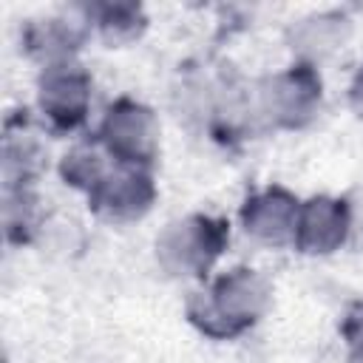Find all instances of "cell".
<instances>
[{
	"instance_id": "14",
	"label": "cell",
	"mask_w": 363,
	"mask_h": 363,
	"mask_svg": "<svg viewBox=\"0 0 363 363\" xmlns=\"http://www.w3.org/2000/svg\"><path fill=\"white\" fill-rule=\"evenodd\" d=\"M349 105H352L354 116L363 119V68L354 74V79H352V85H349Z\"/></svg>"
},
{
	"instance_id": "9",
	"label": "cell",
	"mask_w": 363,
	"mask_h": 363,
	"mask_svg": "<svg viewBox=\"0 0 363 363\" xmlns=\"http://www.w3.org/2000/svg\"><path fill=\"white\" fill-rule=\"evenodd\" d=\"M85 40V28L77 23H62V20H45V23H31L26 28V48L31 57H40L45 65L74 60Z\"/></svg>"
},
{
	"instance_id": "13",
	"label": "cell",
	"mask_w": 363,
	"mask_h": 363,
	"mask_svg": "<svg viewBox=\"0 0 363 363\" xmlns=\"http://www.w3.org/2000/svg\"><path fill=\"white\" fill-rule=\"evenodd\" d=\"M343 337H346V360L363 363V318H349L343 323Z\"/></svg>"
},
{
	"instance_id": "3",
	"label": "cell",
	"mask_w": 363,
	"mask_h": 363,
	"mask_svg": "<svg viewBox=\"0 0 363 363\" xmlns=\"http://www.w3.org/2000/svg\"><path fill=\"white\" fill-rule=\"evenodd\" d=\"M99 145L116 164L128 167H150L159 153V122L156 113L130 96H119L102 116L96 130Z\"/></svg>"
},
{
	"instance_id": "10",
	"label": "cell",
	"mask_w": 363,
	"mask_h": 363,
	"mask_svg": "<svg viewBox=\"0 0 363 363\" xmlns=\"http://www.w3.org/2000/svg\"><path fill=\"white\" fill-rule=\"evenodd\" d=\"M349 31V20L340 11H323V14H312L298 20L289 28L292 37V48L303 51V54H323L329 48H335Z\"/></svg>"
},
{
	"instance_id": "7",
	"label": "cell",
	"mask_w": 363,
	"mask_h": 363,
	"mask_svg": "<svg viewBox=\"0 0 363 363\" xmlns=\"http://www.w3.org/2000/svg\"><path fill=\"white\" fill-rule=\"evenodd\" d=\"M349 227H352V210L346 199L312 196L301 201L292 244L303 255H329L346 244Z\"/></svg>"
},
{
	"instance_id": "6",
	"label": "cell",
	"mask_w": 363,
	"mask_h": 363,
	"mask_svg": "<svg viewBox=\"0 0 363 363\" xmlns=\"http://www.w3.org/2000/svg\"><path fill=\"white\" fill-rule=\"evenodd\" d=\"M153 201H156V184L145 167L116 164V170H108L88 190L91 213L111 224L139 221L153 207Z\"/></svg>"
},
{
	"instance_id": "5",
	"label": "cell",
	"mask_w": 363,
	"mask_h": 363,
	"mask_svg": "<svg viewBox=\"0 0 363 363\" xmlns=\"http://www.w3.org/2000/svg\"><path fill=\"white\" fill-rule=\"evenodd\" d=\"M37 105L54 130H77L91 108V74L74 62H51L37 79Z\"/></svg>"
},
{
	"instance_id": "1",
	"label": "cell",
	"mask_w": 363,
	"mask_h": 363,
	"mask_svg": "<svg viewBox=\"0 0 363 363\" xmlns=\"http://www.w3.org/2000/svg\"><path fill=\"white\" fill-rule=\"evenodd\" d=\"M272 303L269 281L252 267H235L218 275L204 292L187 298V320L207 337L230 340L252 329Z\"/></svg>"
},
{
	"instance_id": "12",
	"label": "cell",
	"mask_w": 363,
	"mask_h": 363,
	"mask_svg": "<svg viewBox=\"0 0 363 363\" xmlns=\"http://www.w3.org/2000/svg\"><path fill=\"white\" fill-rule=\"evenodd\" d=\"M108 173L105 167V147L99 145V139H85L77 142L60 162V176L65 179V184L77 187V190H91L102 176Z\"/></svg>"
},
{
	"instance_id": "11",
	"label": "cell",
	"mask_w": 363,
	"mask_h": 363,
	"mask_svg": "<svg viewBox=\"0 0 363 363\" xmlns=\"http://www.w3.org/2000/svg\"><path fill=\"white\" fill-rule=\"evenodd\" d=\"M94 20H96V28H99L102 40L111 48L133 43L147 26V17H145L142 6H136V3H105V6H96L94 9Z\"/></svg>"
},
{
	"instance_id": "4",
	"label": "cell",
	"mask_w": 363,
	"mask_h": 363,
	"mask_svg": "<svg viewBox=\"0 0 363 363\" xmlns=\"http://www.w3.org/2000/svg\"><path fill=\"white\" fill-rule=\"evenodd\" d=\"M323 85L320 74L309 60L269 77L261 88V111L275 128L298 130L306 128L320 108Z\"/></svg>"
},
{
	"instance_id": "8",
	"label": "cell",
	"mask_w": 363,
	"mask_h": 363,
	"mask_svg": "<svg viewBox=\"0 0 363 363\" xmlns=\"http://www.w3.org/2000/svg\"><path fill=\"white\" fill-rule=\"evenodd\" d=\"M298 213H301V201L286 187L272 184L258 193H250L238 216L247 235L269 247H284L295 241Z\"/></svg>"
},
{
	"instance_id": "2",
	"label": "cell",
	"mask_w": 363,
	"mask_h": 363,
	"mask_svg": "<svg viewBox=\"0 0 363 363\" xmlns=\"http://www.w3.org/2000/svg\"><path fill=\"white\" fill-rule=\"evenodd\" d=\"M230 241V224L218 216L190 213L170 221L156 238V261L173 278H207Z\"/></svg>"
}]
</instances>
